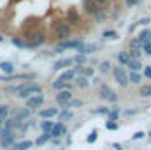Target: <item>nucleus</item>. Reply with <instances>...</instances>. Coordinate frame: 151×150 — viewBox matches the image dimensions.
<instances>
[{"instance_id":"1","label":"nucleus","mask_w":151,"mask_h":150,"mask_svg":"<svg viewBox=\"0 0 151 150\" xmlns=\"http://www.w3.org/2000/svg\"><path fill=\"white\" fill-rule=\"evenodd\" d=\"M37 94H42V87L39 83H34V81H28V83H23V88L18 92V97L19 99H28L32 95H37Z\"/></svg>"},{"instance_id":"2","label":"nucleus","mask_w":151,"mask_h":150,"mask_svg":"<svg viewBox=\"0 0 151 150\" xmlns=\"http://www.w3.org/2000/svg\"><path fill=\"white\" fill-rule=\"evenodd\" d=\"M46 41V34L44 32H34V34H27L25 36V48H30V50H35L40 44H44Z\"/></svg>"},{"instance_id":"3","label":"nucleus","mask_w":151,"mask_h":150,"mask_svg":"<svg viewBox=\"0 0 151 150\" xmlns=\"http://www.w3.org/2000/svg\"><path fill=\"white\" fill-rule=\"evenodd\" d=\"M70 36H72V28H70L69 23H58V25L55 27V37L58 39L60 42L69 41Z\"/></svg>"},{"instance_id":"4","label":"nucleus","mask_w":151,"mask_h":150,"mask_svg":"<svg viewBox=\"0 0 151 150\" xmlns=\"http://www.w3.org/2000/svg\"><path fill=\"white\" fill-rule=\"evenodd\" d=\"M113 76H114V79H116V83L121 85V87H127V85L130 83V81H128V74H127V71H125L123 66H114Z\"/></svg>"},{"instance_id":"5","label":"nucleus","mask_w":151,"mask_h":150,"mask_svg":"<svg viewBox=\"0 0 151 150\" xmlns=\"http://www.w3.org/2000/svg\"><path fill=\"white\" fill-rule=\"evenodd\" d=\"M81 46H83V41L81 39H69V41L60 42V46L55 50V53H63L65 50H79Z\"/></svg>"},{"instance_id":"6","label":"nucleus","mask_w":151,"mask_h":150,"mask_svg":"<svg viewBox=\"0 0 151 150\" xmlns=\"http://www.w3.org/2000/svg\"><path fill=\"white\" fill-rule=\"evenodd\" d=\"M42 104H44V95H42V94H37V95H32V97H28V99H27L25 108H28L30 111H35V110L40 111Z\"/></svg>"},{"instance_id":"7","label":"nucleus","mask_w":151,"mask_h":150,"mask_svg":"<svg viewBox=\"0 0 151 150\" xmlns=\"http://www.w3.org/2000/svg\"><path fill=\"white\" fill-rule=\"evenodd\" d=\"M72 101V92L70 90H62V92H58L56 95H55V103L58 104V106H63V108H67V104Z\"/></svg>"},{"instance_id":"8","label":"nucleus","mask_w":151,"mask_h":150,"mask_svg":"<svg viewBox=\"0 0 151 150\" xmlns=\"http://www.w3.org/2000/svg\"><path fill=\"white\" fill-rule=\"evenodd\" d=\"M100 97H102V99H107V101H111V103H116V101H118L116 92H113L111 87H107V85H100Z\"/></svg>"},{"instance_id":"9","label":"nucleus","mask_w":151,"mask_h":150,"mask_svg":"<svg viewBox=\"0 0 151 150\" xmlns=\"http://www.w3.org/2000/svg\"><path fill=\"white\" fill-rule=\"evenodd\" d=\"M49 134H51L53 138L65 136V134H67V127H65V124H63V122H55V125H53V129H51Z\"/></svg>"},{"instance_id":"10","label":"nucleus","mask_w":151,"mask_h":150,"mask_svg":"<svg viewBox=\"0 0 151 150\" xmlns=\"http://www.w3.org/2000/svg\"><path fill=\"white\" fill-rule=\"evenodd\" d=\"M0 145H2V149H12V147L16 145V136H14V131H9V133H7V136L0 141Z\"/></svg>"},{"instance_id":"11","label":"nucleus","mask_w":151,"mask_h":150,"mask_svg":"<svg viewBox=\"0 0 151 150\" xmlns=\"http://www.w3.org/2000/svg\"><path fill=\"white\" fill-rule=\"evenodd\" d=\"M30 110L28 108H19V110H16V111L12 113V117L18 120V122H27L28 118H30Z\"/></svg>"},{"instance_id":"12","label":"nucleus","mask_w":151,"mask_h":150,"mask_svg":"<svg viewBox=\"0 0 151 150\" xmlns=\"http://www.w3.org/2000/svg\"><path fill=\"white\" fill-rule=\"evenodd\" d=\"M97 9H99V5L95 4V0H83V11H84V14L93 16Z\"/></svg>"},{"instance_id":"13","label":"nucleus","mask_w":151,"mask_h":150,"mask_svg":"<svg viewBox=\"0 0 151 150\" xmlns=\"http://www.w3.org/2000/svg\"><path fill=\"white\" fill-rule=\"evenodd\" d=\"M56 115H60V110L58 108H46V110H40L39 111V117L42 120H49V118H53Z\"/></svg>"},{"instance_id":"14","label":"nucleus","mask_w":151,"mask_h":150,"mask_svg":"<svg viewBox=\"0 0 151 150\" xmlns=\"http://www.w3.org/2000/svg\"><path fill=\"white\" fill-rule=\"evenodd\" d=\"M74 64V58H62V60H56L55 64H53V71H60V69H63V67H69V66H72Z\"/></svg>"},{"instance_id":"15","label":"nucleus","mask_w":151,"mask_h":150,"mask_svg":"<svg viewBox=\"0 0 151 150\" xmlns=\"http://www.w3.org/2000/svg\"><path fill=\"white\" fill-rule=\"evenodd\" d=\"M95 51H97V44H86V42H83V46L77 50V53H81V55H90Z\"/></svg>"},{"instance_id":"16","label":"nucleus","mask_w":151,"mask_h":150,"mask_svg":"<svg viewBox=\"0 0 151 150\" xmlns=\"http://www.w3.org/2000/svg\"><path fill=\"white\" fill-rule=\"evenodd\" d=\"M0 71L5 76L14 74V66H12V62H0Z\"/></svg>"},{"instance_id":"17","label":"nucleus","mask_w":151,"mask_h":150,"mask_svg":"<svg viewBox=\"0 0 151 150\" xmlns=\"http://www.w3.org/2000/svg\"><path fill=\"white\" fill-rule=\"evenodd\" d=\"M72 88V85L70 83H67V81H60V79H56V81H53V90H70Z\"/></svg>"},{"instance_id":"18","label":"nucleus","mask_w":151,"mask_h":150,"mask_svg":"<svg viewBox=\"0 0 151 150\" xmlns=\"http://www.w3.org/2000/svg\"><path fill=\"white\" fill-rule=\"evenodd\" d=\"M58 79H60V81H67V83H69V81L76 79V71H74V69H67L65 73H62V74L58 76Z\"/></svg>"},{"instance_id":"19","label":"nucleus","mask_w":151,"mask_h":150,"mask_svg":"<svg viewBox=\"0 0 151 150\" xmlns=\"http://www.w3.org/2000/svg\"><path fill=\"white\" fill-rule=\"evenodd\" d=\"M93 18L97 20V23H102V21H106V20H107V12H106V9H104V7H99V9L95 11Z\"/></svg>"},{"instance_id":"20","label":"nucleus","mask_w":151,"mask_h":150,"mask_svg":"<svg viewBox=\"0 0 151 150\" xmlns=\"http://www.w3.org/2000/svg\"><path fill=\"white\" fill-rule=\"evenodd\" d=\"M137 39L141 41V44H146V42H151V30L150 28H144L139 36H137Z\"/></svg>"},{"instance_id":"21","label":"nucleus","mask_w":151,"mask_h":150,"mask_svg":"<svg viewBox=\"0 0 151 150\" xmlns=\"http://www.w3.org/2000/svg\"><path fill=\"white\" fill-rule=\"evenodd\" d=\"M130 60H132V58H130L128 51H119V53H118V62H119V66H128Z\"/></svg>"},{"instance_id":"22","label":"nucleus","mask_w":151,"mask_h":150,"mask_svg":"<svg viewBox=\"0 0 151 150\" xmlns=\"http://www.w3.org/2000/svg\"><path fill=\"white\" fill-rule=\"evenodd\" d=\"M127 67H128V69H130L132 73H139L141 69H144V66L141 64V60H130Z\"/></svg>"},{"instance_id":"23","label":"nucleus","mask_w":151,"mask_h":150,"mask_svg":"<svg viewBox=\"0 0 151 150\" xmlns=\"http://www.w3.org/2000/svg\"><path fill=\"white\" fill-rule=\"evenodd\" d=\"M32 145H34L32 141H28V140H23V141L16 143V145H14V147H12L11 150H28L30 147H32Z\"/></svg>"},{"instance_id":"24","label":"nucleus","mask_w":151,"mask_h":150,"mask_svg":"<svg viewBox=\"0 0 151 150\" xmlns=\"http://www.w3.org/2000/svg\"><path fill=\"white\" fill-rule=\"evenodd\" d=\"M39 125H40V131H42V133H51V129H53L55 122H51V120H42Z\"/></svg>"},{"instance_id":"25","label":"nucleus","mask_w":151,"mask_h":150,"mask_svg":"<svg viewBox=\"0 0 151 150\" xmlns=\"http://www.w3.org/2000/svg\"><path fill=\"white\" fill-rule=\"evenodd\" d=\"M74 81H76V85H77V87H81V88H86V87L90 85V79H88L86 76H76Z\"/></svg>"},{"instance_id":"26","label":"nucleus","mask_w":151,"mask_h":150,"mask_svg":"<svg viewBox=\"0 0 151 150\" xmlns=\"http://www.w3.org/2000/svg\"><path fill=\"white\" fill-rule=\"evenodd\" d=\"M51 138H53V136H51V134H49V133H42V134H40V136H39L37 140H35V145H37V147H40V145H44V143H46V141H49V140H51Z\"/></svg>"},{"instance_id":"27","label":"nucleus","mask_w":151,"mask_h":150,"mask_svg":"<svg viewBox=\"0 0 151 150\" xmlns=\"http://www.w3.org/2000/svg\"><path fill=\"white\" fill-rule=\"evenodd\" d=\"M128 81H130V83L139 85V83L142 81V76L139 74V73H132V71H130V73H128Z\"/></svg>"},{"instance_id":"28","label":"nucleus","mask_w":151,"mask_h":150,"mask_svg":"<svg viewBox=\"0 0 151 150\" xmlns=\"http://www.w3.org/2000/svg\"><path fill=\"white\" fill-rule=\"evenodd\" d=\"M139 95L141 97H151V85H142L139 88Z\"/></svg>"},{"instance_id":"29","label":"nucleus","mask_w":151,"mask_h":150,"mask_svg":"<svg viewBox=\"0 0 151 150\" xmlns=\"http://www.w3.org/2000/svg\"><path fill=\"white\" fill-rule=\"evenodd\" d=\"M99 69H100L104 74H107V73H111V71H113V69H111V62H109V60H104V62L99 66Z\"/></svg>"},{"instance_id":"30","label":"nucleus","mask_w":151,"mask_h":150,"mask_svg":"<svg viewBox=\"0 0 151 150\" xmlns=\"http://www.w3.org/2000/svg\"><path fill=\"white\" fill-rule=\"evenodd\" d=\"M118 118H119V110L118 108H113L109 115H107V120H111V122H118Z\"/></svg>"},{"instance_id":"31","label":"nucleus","mask_w":151,"mask_h":150,"mask_svg":"<svg viewBox=\"0 0 151 150\" xmlns=\"http://www.w3.org/2000/svg\"><path fill=\"white\" fill-rule=\"evenodd\" d=\"M77 21H79V16H77V12H76L74 9H69V23L77 25Z\"/></svg>"},{"instance_id":"32","label":"nucleus","mask_w":151,"mask_h":150,"mask_svg":"<svg viewBox=\"0 0 151 150\" xmlns=\"http://www.w3.org/2000/svg\"><path fill=\"white\" fill-rule=\"evenodd\" d=\"M128 55H130V58H132V60H141L142 50H130V51H128Z\"/></svg>"},{"instance_id":"33","label":"nucleus","mask_w":151,"mask_h":150,"mask_svg":"<svg viewBox=\"0 0 151 150\" xmlns=\"http://www.w3.org/2000/svg\"><path fill=\"white\" fill-rule=\"evenodd\" d=\"M130 50H142V44H141V41L137 37L130 39Z\"/></svg>"},{"instance_id":"34","label":"nucleus","mask_w":151,"mask_h":150,"mask_svg":"<svg viewBox=\"0 0 151 150\" xmlns=\"http://www.w3.org/2000/svg\"><path fill=\"white\" fill-rule=\"evenodd\" d=\"M74 64H77V66H84V64H86V55L77 53V55L74 57Z\"/></svg>"},{"instance_id":"35","label":"nucleus","mask_w":151,"mask_h":150,"mask_svg":"<svg viewBox=\"0 0 151 150\" xmlns=\"http://www.w3.org/2000/svg\"><path fill=\"white\" fill-rule=\"evenodd\" d=\"M97 138H99V131H97V129H93V131L88 134L86 141H88V143H95V141H97Z\"/></svg>"},{"instance_id":"36","label":"nucleus","mask_w":151,"mask_h":150,"mask_svg":"<svg viewBox=\"0 0 151 150\" xmlns=\"http://www.w3.org/2000/svg\"><path fill=\"white\" fill-rule=\"evenodd\" d=\"M102 37H104V39H118L119 36H118V32H116V30H106V32L102 34Z\"/></svg>"},{"instance_id":"37","label":"nucleus","mask_w":151,"mask_h":150,"mask_svg":"<svg viewBox=\"0 0 151 150\" xmlns=\"http://www.w3.org/2000/svg\"><path fill=\"white\" fill-rule=\"evenodd\" d=\"M111 108H97V110H91L93 115H109Z\"/></svg>"},{"instance_id":"38","label":"nucleus","mask_w":151,"mask_h":150,"mask_svg":"<svg viewBox=\"0 0 151 150\" xmlns=\"http://www.w3.org/2000/svg\"><path fill=\"white\" fill-rule=\"evenodd\" d=\"M93 73H95V71H93V67H83V73H81L79 76H86V78H91V76H93Z\"/></svg>"},{"instance_id":"39","label":"nucleus","mask_w":151,"mask_h":150,"mask_svg":"<svg viewBox=\"0 0 151 150\" xmlns=\"http://www.w3.org/2000/svg\"><path fill=\"white\" fill-rule=\"evenodd\" d=\"M118 122H111V120H107L106 122V129H109V131H118Z\"/></svg>"},{"instance_id":"40","label":"nucleus","mask_w":151,"mask_h":150,"mask_svg":"<svg viewBox=\"0 0 151 150\" xmlns=\"http://www.w3.org/2000/svg\"><path fill=\"white\" fill-rule=\"evenodd\" d=\"M30 127H32V122H21V124H19V127H18V131L25 133V131H28Z\"/></svg>"},{"instance_id":"41","label":"nucleus","mask_w":151,"mask_h":150,"mask_svg":"<svg viewBox=\"0 0 151 150\" xmlns=\"http://www.w3.org/2000/svg\"><path fill=\"white\" fill-rule=\"evenodd\" d=\"M12 44L18 48H25V41H21L19 37H12Z\"/></svg>"},{"instance_id":"42","label":"nucleus","mask_w":151,"mask_h":150,"mask_svg":"<svg viewBox=\"0 0 151 150\" xmlns=\"http://www.w3.org/2000/svg\"><path fill=\"white\" fill-rule=\"evenodd\" d=\"M142 53H146L148 57H151V42H146V44H142Z\"/></svg>"},{"instance_id":"43","label":"nucleus","mask_w":151,"mask_h":150,"mask_svg":"<svg viewBox=\"0 0 151 150\" xmlns=\"http://www.w3.org/2000/svg\"><path fill=\"white\" fill-rule=\"evenodd\" d=\"M60 118H62V120H67V118H72V113L69 111V110H63V111L60 113Z\"/></svg>"},{"instance_id":"44","label":"nucleus","mask_w":151,"mask_h":150,"mask_svg":"<svg viewBox=\"0 0 151 150\" xmlns=\"http://www.w3.org/2000/svg\"><path fill=\"white\" fill-rule=\"evenodd\" d=\"M142 74H144V78L151 79V66H144V69H142Z\"/></svg>"},{"instance_id":"45","label":"nucleus","mask_w":151,"mask_h":150,"mask_svg":"<svg viewBox=\"0 0 151 150\" xmlns=\"http://www.w3.org/2000/svg\"><path fill=\"white\" fill-rule=\"evenodd\" d=\"M144 136H146V133H142V131H137V133H134L132 140H142Z\"/></svg>"},{"instance_id":"46","label":"nucleus","mask_w":151,"mask_h":150,"mask_svg":"<svg viewBox=\"0 0 151 150\" xmlns=\"http://www.w3.org/2000/svg\"><path fill=\"white\" fill-rule=\"evenodd\" d=\"M150 21H151V20L148 18V16H146V18H141V20L137 21V25H142V27H146V25H148Z\"/></svg>"},{"instance_id":"47","label":"nucleus","mask_w":151,"mask_h":150,"mask_svg":"<svg viewBox=\"0 0 151 150\" xmlns=\"http://www.w3.org/2000/svg\"><path fill=\"white\" fill-rule=\"evenodd\" d=\"M141 0H125V4L128 5V7H134V5H137Z\"/></svg>"},{"instance_id":"48","label":"nucleus","mask_w":151,"mask_h":150,"mask_svg":"<svg viewBox=\"0 0 151 150\" xmlns=\"http://www.w3.org/2000/svg\"><path fill=\"white\" fill-rule=\"evenodd\" d=\"M135 113H139V108H137V110H127L125 115H127V117H132V115H135Z\"/></svg>"},{"instance_id":"49","label":"nucleus","mask_w":151,"mask_h":150,"mask_svg":"<svg viewBox=\"0 0 151 150\" xmlns=\"http://www.w3.org/2000/svg\"><path fill=\"white\" fill-rule=\"evenodd\" d=\"M109 2H111V0H95V4H97V5H107Z\"/></svg>"},{"instance_id":"50","label":"nucleus","mask_w":151,"mask_h":150,"mask_svg":"<svg viewBox=\"0 0 151 150\" xmlns=\"http://www.w3.org/2000/svg\"><path fill=\"white\" fill-rule=\"evenodd\" d=\"M113 149H116V150H123V147H121L119 143H113Z\"/></svg>"},{"instance_id":"51","label":"nucleus","mask_w":151,"mask_h":150,"mask_svg":"<svg viewBox=\"0 0 151 150\" xmlns=\"http://www.w3.org/2000/svg\"><path fill=\"white\" fill-rule=\"evenodd\" d=\"M2 41H4V37H2V36H0V42H2Z\"/></svg>"},{"instance_id":"52","label":"nucleus","mask_w":151,"mask_h":150,"mask_svg":"<svg viewBox=\"0 0 151 150\" xmlns=\"http://www.w3.org/2000/svg\"><path fill=\"white\" fill-rule=\"evenodd\" d=\"M148 136H150V138H151V131H150V133H148Z\"/></svg>"},{"instance_id":"53","label":"nucleus","mask_w":151,"mask_h":150,"mask_svg":"<svg viewBox=\"0 0 151 150\" xmlns=\"http://www.w3.org/2000/svg\"><path fill=\"white\" fill-rule=\"evenodd\" d=\"M0 99H2V94H0Z\"/></svg>"}]
</instances>
